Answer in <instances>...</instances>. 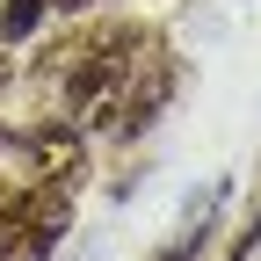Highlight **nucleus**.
I'll list each match as a JSON object with an SVG mask.
<instances>
[{"mask_svg": "<svg viewBox=\"0 0 261 261\" xmlns=\"http://www.w3.org/2000/svg\"><path fill=\"white\" fill-rule=\"evenodd\" d=\"M44 15H51V0H8V8H0V51H8V44H29L44 29Z\"/></svg>", "mask_w": 261, "mask_h": 261, "instance_id": "f03ea898", "label": "nucleus"}, {"mask_svg": "<svg viewBox=\"0 0 261 261\" xmlns=\"http://www.w3.org/2000/svg\"><path fill=\"white\" fill-rule=\"evenodd\" d=\"M254 254H261V211L240 225V240H232V254H225V261H254Z\"/></svg>", "mask_w": 261, "mask_h": 261, "instance_id": "7ed1b4c3", "label": "nucleus"}, {"mask_svg": "<svg viewBox=\"0 0 261 261\" xmlns=\"http://www.w3.org/2000/svg\"><path fill=\"white\" fill-rule=\"evenodd\" d=\"M51 8H87V0H51Z\"/></svg>", "mask_w": 261, "mask_h": 261, "instance_id": "20e7f679", "label": "nucleus"}, {"mask_svg": "<svg viewBox=\"0 0 261 261\" xmlns=\"http://www.w3.org/2000/svg\"><path fill=\"white\" fill-rule=\"evenodd\" d=\"M218 211H225V189H211L203 203H196V218L181 225V240H174V247H160L152 261H196V254H203V247L218 240Z\"/></svg>", "mask_w": 261, "mask_h": 261, "instance_id": "f257e3e1", "label": "nucleus"}]
</instances>
